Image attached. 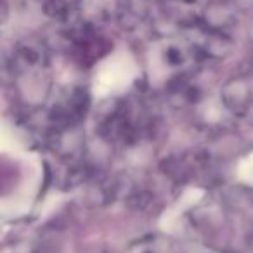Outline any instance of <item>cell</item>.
Segmentation results:
<instances>
[{
    "label": "cell",
    "mask_w": 253,
    "mask_h": 253,
    "mask_svg": "<svg viewBox=\"0 0 253 253\" xmlns=\"http://www.w3.org/2000/svg\"><path fill=\"white\" fill-rule=\"evenodd\" d=\"M43 11H45L47 16L59 18V16L68 14L70 9H68L66 0H45V4H43Z\"/></svg>",
    "instance_id": "cell-1"
}]
</instances>
